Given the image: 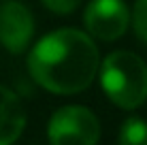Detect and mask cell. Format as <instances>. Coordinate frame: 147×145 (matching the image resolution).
<instances>
[{"label":"cell","mask_w":147,"mask_h":145,"mask_svg":"<svg viewBox=\"0 0 147 145\" xmlns=\"http://www.w3.org/2000/svg\"><path fill=\"white\" fill-rule=\"evenodd\" d=\"M26 126V111L11 90L0 86V145H9Z\"/></svg>","instance_id":"cell-6"},{"label":"cell","mask_w":147,"mask_h":145,"mask_svg":"<svg viewBox=\"0 0 147 145\" xmlns=\"http://www.w3.org/2000/svg\"><path fill=\"white\" fill-rule=\"evenodd\" d=\"M100 86L111 103L134 109L147 98V66L130 51L109 53L100 68Z\"/></svg>","instance_id":"cell-2"},{"label":"cell","mask_w":147,"mask_h":145,"mask_svg":"<svg viewBox=\"0 0 147 145\" xmlns=\"http://www.w3.org/2000/svg\"><path fill=\"white\" fill-rule=\"evenodd\" d=\"M132 22H134V32L147 45V0H136L132 9Z\"/></svg>","instance_id":"cell-8"},{"label":"cell","mask_w":147,"mask_h":145,"mask_svg":"<svg viewBox=\"0 0 147 145\" xmlns=\"http://www.w3.org/2000/svg\"><path fill=\"white\" fill-rule=\"evenodd\" d=\"M100 137V124L85 107H62L49 122V141L55 145H92Z\"/></svg>","instance_id":"cell-3"},{"label":"cell","mask_w":147,"mask_h":145,"mask_svg":"<svg viewBox=\"0 0 147 145\" xmlns=\"http://www.w3.org/2000/svg\"><path fill=\"white\" fill-rule=\"evenodd\" d=\"M34 32L32 15L22 2L7 0L0 4V43L13 53H22L28 47Z\"/></svg>","instance_id":"cell-5"},{"label":"cell","mask_w":147,"mask_h":145,"mask_svg":"<svg viewBox=\"0 0 147 145\" xmlns=\"http://www.w3.org/2000/svg\"><path fill=\"white\" fill-rule=\"evenodd\" d=\"M130 11L121 0H92L85 9V26L100 41H113L126 32Z\"/></svg>","instance_id":"cell-4"},{"label":"cell","mask_w":147,"mask_h":145,"mask_svg":"<svg viewBox=\"0 0 147 145\" xmlns=\"http://www.w3.org/2000/svg\"><path fill=\"white\" fill-rule=\"evenodd\" d=\"M79 2H81V0H43L45 7L51 9L53 13H60V15H64V13H73L75 9L79 7Z\"/></svg>","instance_id":"cell-9"},{"label":"cell","mask_w":147,"mask_h":145,"mask_svg":"<svg viewBox=\"0 0 147 145\" xmlns=\"http://www.w3.org/2000/svg\"><path fill=\"white\" fill-rule=\"evenodd\" d=\"M98 47L79 30H55L34 45L28 68L34 81L55 94L81 92L98 73Z\"/></svg>","instance_id":"cell-1"},{"label":"cell","mask_w":147,"mask_h":145,"mask_svg":"<svg viewBox=\"0 0 147 145\" xmlns=\"http://www.w3.org/2000/svg\"><path fill=\"white\" fill-rule=\"evenodd\" d=\"M119 143L124 145H147V124L139 117H130L119 130Z\"/></svg>","instance_id":"cell-7"}]
</instances>
